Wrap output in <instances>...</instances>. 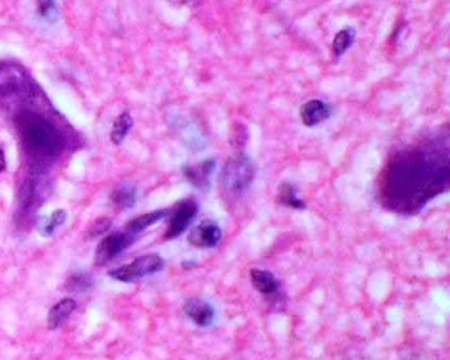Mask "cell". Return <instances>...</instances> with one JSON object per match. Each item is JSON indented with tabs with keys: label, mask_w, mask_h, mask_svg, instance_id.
I'll return each instance as SVG.
<instances>
[{
	"label": "cell",
	"mask_w": 450,
	"mask_h": 360,
	"mask_svg": "<svg viewBox=\"0 0 450 360\" xmlns=\"http://www.w3.org/2000/svg\"><path fill=\"white\" fill-rule=\"evenodd\" d=\"M355 30L352 28H346L338 32L333 42V53L336 57H341L348 52V49L352 45L355 40Z\"/></svg>",
	"instance_id": "2e32d148"
},
{
	"label": "cell",
	"mask_w": 450,
	"mask_h": 360,
	"mask_svg": "<svg viewBox=\"0 0 450 360\" xmlns=\"http://www.w3.org/2000/svg\"><path fill=\"white\" fill-rule=\"evenodd\" d=\"M222 237L221 227L210 219L198 223L197 226L189 234V243L198 249H213L215 247Z\"/></svg>",
	"instance_id": "52a82bcc"
},
{
	"label": "cell",
	"mask_w": 450,
	"mask_h": 360,
	"mask_svg": "<svg viewBox=\"0 0 450 360\" xmlns=\"http://www.w3.org/2000/svg\"><path fill=\"white\" fill-rule=\"evenodd\" d=\"M42 223L39 224L40 230H42V234L44 235H52L57 228L66 221V213L64 210H57L55 211L51 218H46V219H42Z\"/></svg>",
	"instance_id": "ac0fdd59"
},
{
	"label": "cell",
	"mask_w": 450,
	"mask_h": 360,
	"mask_svg": "<svg viewBox=\"0 0 450 360\" xmlns=\"http://www.w3.org/2000/svg\"><path fill=\"white\" fill-rule=\"evenodd\" d=\"M163 267H164V260L161 259V256L156 253H150L135 259L129 264L110 271L109 275L113 277L114 280L122 282H136L143 277L160 272Z\"/></svg>",
	"instance_id": "277c9868"
},
{
	"label": "cell",
	"mask_w": 450,
	"mask_h": 360,
	"mask_svg": "<svg viewBox=\"0 0 450 360\" xmlns=\"http://www.w3.org/2000/svg\"><path fill=\"white\" fill-rule=\"evenodd\" d=\"M278 201L279 204H282L287 208H297V210L305 208V202L297 197L296 188L291 183H282L278 194Z\"/></svg>",
	"instance_id": "9a60e30c"
},
{
	"label": "cell",
	"mask_w": 450,
	"mask_h": 360,
	"mask_svg": "<svg viewBox=\"0 0 450 360\" xmlns=\"http://www.w3.org/2000/svg\"><path fill=\"white\" fill-rule=\"evenodd\" d=\"M111 199L118 208H132L136 202V190L131 186H122L114 192Z\"/></svg>",
	"instance_id": "e0dca14e"
},
{
	"label": "cell",
	"mask_w": 450,
	"mask_h": 360,
	"mask_svg": "<svg viewBox=\"0 0 450 360\" xmlns=\"http://www.w3.org/2000/svg\"><path fill=\"white\" fill-rule=\"evenodd\" d=\"M215 169L213 160H204L196 165H186L183 168V176L193 186L199 190H209L210 179Z\"/></svg>",
	"instance_id": "ba28073f"
},
{
	"label": "cell",
	"mask_w": 450,
	"mask_h": 360,
	"mask_svg": "<svg viewBox=\"0 0 450 360\" xmlns=\"http://www.w3.org/2000/svg\"><path fill=\"white\" fill-rule=\"evenodd\" d=\"M332 115V106L321 99H312L300 109L301 122L307 127H314L327 120Z\"/></svg>",
	"instance_id": "30bf717a"
},
{
	"label": "cell",
	"mask_w": 450,
	"mask_h": 360,
	"mask_svg": "<svg viewBox=\"0 0 450 360\" xmlns=\"http://www.w3.org/2000/svg\"><path fill=\"white\" fill-rule=\"evenodd\" d=\"M132 125H134V120L131 115L128 112L120 114L118 119L114 122L113 129H111V140L114 144L119 145L129 134Z\"/></svg>",
	"instance_id": "5bb4252c"
},
{
	"label": "cell",
	"mask_w": 450,
	"mask_h": 360,
	"mask_svg": "<svg viewBox=\"0 0 450 360\" xmlns=\"http://www.w3.org/2000/svg\"><path fill=\"white\" fill-rule=\"evenodd\" d=\"M251 282L253 288L262 294H273L279 289V281L271 272L263 269L251 271Z\"/></svg>",
	"instance_id": "4fadbf2b"
},
{
	"label": "cell",
	"mask_w": 450,
	"mask_h": 360,
	"mask_svg": "<svg viewBox=\"0 0 450 360\" xmlns=\"http://www.w3.org/2000/svg\"><path fill=\"white\" fill-rule=\"evenodd\" d=\"M138 236L128 233V231H119L113 233L110 235L103 237L99 243L98 249L96 251V265L102 267L110 263L119 253L128 249Z\"/></svg>",
	"instance_id": "8992f818"
},
{
	"label": "cell",
	"mask_w": 450,
	"mask_h": 360,
	"mask_svg": "<svg viewBox=\"0 0 450 360\" xmlns=\"http://www.w3.org/2000/svg\"><path fill=\"white\" fill-rule=\"evenodd\" d=\"M44 96L35 83L26 94L16 98L3 109L14 111V127L23 152L35 173H44L66 147V138L53 115L44 110Z\"/></svg>",
	"instance_id": "7a4b0ae2"
},
{
	"label": "cell",
	"mask_w": 450,
	"mask_h": 360,
	"mask_svg": "<svg viewBox=\"0 0 450 360\" xmlns=\"http://www.w3.org/2000/svg\"><path fill=\"white\" fill-rule=\"evenodd\" d=\"M255 166L246 154H238L226 161L221 172V188L227 199H235L253 185Z\"/></svg>",
	"instance_id": "3957f363"
},
{
	"label": "cell",
	"mask_w": 450,
	"mask_h": 360,
	"mask_svg": "<svg viewBox=\"0 0 450 360\" xmlns=\"http://www.w3.org/2000/svg\"><path fill=\"white\" fill-rule=\"evenodd\" d=\"M6 169V157H4V152L0 148V173Z\"/></svg>",
	"instance_id": "7402d4cb"
},
{
	"label": "cell",
	"mask_w": 450,
	"mask_h": 360,
	"mask_svg": "<svg viewBox=\"0 0 450 360\" xmlns=\"http://www.w3.org/2000/svg\"><path fill=\"white\" fill-rule=\"evenodd\" d=\"M77 304L73 298H64L58 301L48 314V327L49 330H56L66 319L69 318L71 313L75 310Z\"/></svg>",
	"instance_id": "7c38bea8"
},
{
	"label": "cell",
	"mask_w": 450,
	"mask_h": 360,
	"mask_svg": "<svg viewBox=\"0 0 450 360\" xmlns=\"http://www.w3.org/2000/svg\"><path fill=\"white\" fill-rule=\"evenodd\" d=\"M113 221L110 218H100L97 222L93 223V226L89 230V237H96V236L102 235L105 234L110 227H111Z\"/></svg>",
	"instance_id": "44dd1931"
},
{
	"label": "cell",
	"mask_w": 450,
	"mask_h": 360,
	"mask_svg": "<svg viewBox=\"0 0 450 360\" xmlns=\"http://www.w3.org/2000/svg\"><path fill=\"white\" fill-rule=\"evenodd\" d=\"M449 138H428L394 154L380 176V197L402 214L420 211L449 186Z\"/></svg>",
	"instance_id": "6da1fadb"
},
{
	"label": "cell",
	"mask_w": 450,
	"mask_h": 360,
	"mask_svg": "<svg viewBox=\"0 0 450 360\" xmlns=\"http://www.w3.org/2000/svg\"><path fill=\"white\" fill-rule=\"evenodd\" d=\"M180 1H183V4H190V3H195L197 0H180Z\"/></svg>",
	"instance_id": "603a6c76"
},
{
	"label": "cell",
	"mask_w": 450,
	"mask_h": 360,
	"mask_svg": "<svg viewBox=\"0 0 450 360\" xmlns=\"http://www.w3.org/2000/svg\"><path fill=\"white\" fill-rule=\"evenodd\" d=\"M36 3H37V12L42 20L48 23H55L58 17L56 0H36Z\"/></svg>",
	"instance_id": "d6986e66"
},
{
	"label": "cell",
	"mask_w": 450,
	"mask_h": 360,
	"mask_svg": "<svg viewBox=\"0 0 450 360\" xmlns=\"http://www.w3.org/2000/svg\"><path fill=\"white\" fill-rule=\"evenodd\" d=\"M185 314L199 327H209L214 322V309L210 304L199 298H190L183 305Z\"/></svg>",
	"instance_id": "9c48e42d"
},
{
	"label": "cell",
	"mask_w": 450,
	"mask_h": 360,
	"mask_svg": "<svg viewBox=\"0 0 450 360\" xmlns=\"http://www.w3.org/2000/svg\"><path fill=\"white\" fill-rule=\"evenodd\" d=\"M198 206L197 201L193 198H186L180 202H177L174 206L169 208V223L168 228L165 231L164 239L170 240L183 234V231L193 223L197 217Z\"/></svg>",
	"instance_id": "5b68a950"
},
{
	"label": "cell",
	"mask_w": 450,
	"mask_h": 360,
	"mask_svg": "<svg viewBox=\"0 0 450 360\" xmlns=\"http://www.w3.org/2000/svg\"><path fill=\"white\" fill-rule=\"evenodd\" d=\"M93 281L90 276L84 273H75L68 280L66 289L69 291H87L91 287Z\"/></svg>",
	"instance_id": "ffe728a7"
},
{
	"label": "cell",
	"mask_w": 450,
	"mask_h": 360,
	"mask_svg": "<svg viewBox=\"0 0 450 360\" xmlns=\"http://www.w3.org/2000/svg\"><path fill=\"white\" fill-rule=\"evenodd\" d=\"M168 214L169 208H161V210H156V211H151V213L139 215V217H136V218H134V219H131L127 223L126 231L138 236L144 230H147L148 227H151L157 222L167 218Z\"/></svg>",
	"instance_id": "8fae6325"
}]
</instances>
